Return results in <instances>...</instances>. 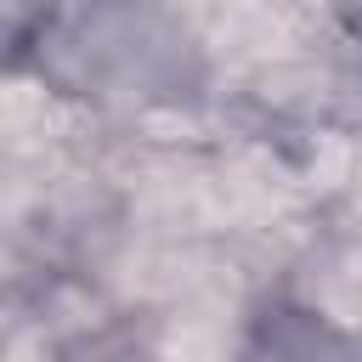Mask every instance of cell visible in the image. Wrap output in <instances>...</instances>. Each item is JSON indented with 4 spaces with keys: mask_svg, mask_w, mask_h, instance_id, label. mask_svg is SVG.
Wrapping results in <instances>:
<instances>
[{
    "mask_svg": "<svg viewBox=\"0 0 362 362\" xmlns=\"http://www.w3.org/2000/svg\"><path fill=\"white\" fill-rule=\"evenodd\" d=\"M45 102L34 96V90H23V85H0V130L6 136H23V130H40L45 124Z\"/></svg>",
    "mask_w": 362,
    "mask_h": 362,
    "instance_id": "6da1fadb",
    "label": "cell"
}]
</instances>
